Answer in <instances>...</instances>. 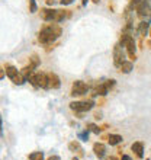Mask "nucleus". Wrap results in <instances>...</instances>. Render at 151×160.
Here are the masks:
<instances>
[{"label":"nucleus","instance_id":"obj_1","mask_svg":"<svg viewBox=\"0 0 151 160\" xmlns=\"http://www.w3.org/2000/svg\"><path fill=\"white\" fill-rule=\"evenodd\" d=\"M60 28H57V26H48V28H45V29L41 31V34H39V41L44 42V44H50V42H52L57 37L60 35Z\"/></svg>","mask_w":151,"mask_h":160},{"label":"nucleus","instance_id":"obj_2","mask_svg":"<svg viewBox=\"0 0 151 160\" xmlns=\"http://www.w3.org/2000/svg\"><path fill=\"white\" fill-rule=\"evenodd\" d=\"M70 108L76 112H86L93 108V102H71Z\"/></svg>","mask_w":151,"mask_h":160},{"label":"nucleus","instance_id":"obj_3","mask_svg":"<svg viewBox=\"0 0 151 160\" xmlns=\"http://www.w3.org/2000/svg\"><path fill=\"white\" fill-rule=\"evenodd\" d=\"M137 12H138L139 16L144 18L145 21L151 18V8H150V4H148L147 2H141V3L137 6Z\"/></svg>","mask_w":151,"mask_h":160},{"label":"nucleus","instance_id":"obj_4","mask_svg":"<svg viewBox=\"0 0 151 160\" xmlns=\"http://www.w3.org/2000/svg\"><path fill=\"white\" fill-rule=\"evenodd\" d=\"M122 44L126 45L128 52L131 54V57H135V41H134V38H132L131 35L125 34L124 37H122Z\"/></svg>","mask_w":151,"mask_h":160},{"label":"nucleus","instance_id":"obj_5","mask_svg":"<svg viewBox=\"0 0 151 160\" xmlns=\"http://www.w3.org/2000/svg\"><path fill=\"white\" fill-rule=\"evenodd\" d=\"M89 90L87 84L84 83V82H76L74 84H73V95L74 96H80V95H86Z\"/></svg>","mask_w":151,"mask_h":160},{"label":"nucleus","instance_id":"obj_6","mask_svg":"<svg viewBox=\"0 0 151 160\" xmlns=\"http://www.w3.org/2000/svg\"><path fill=\"white\" fill-rule=\"evenodd\" d=\"M113 58H115V64L121 67V64L125 61L124 60V52H122L121 47H115V51H113Z\"/></svg>","mask_w":151,"mask_h":160},{"label":"nucleus","instance_id":"obj_7","mask_svg":"<svg viewBox=\"0 0 151 160\" xmlns=\"http://www.w3.org/2000/svg\"><path fill=\"white\" fill-rule=\"evenodd\" d=\"M57 12H58V10H48V9H45V10L42 12V18H44L45 21H55V19H57Z\"/></svg>","mask_w":151,"mask_h":160},{"label":"nucleus","instance_id":"obj_8","mask_svg":"<svg viewBox=\"0 0 151 160\" xmlns=\"http://www.w3.org/2000/svg\"><path fill=\"white\" fill-rule=\"evenodd\" d=\"M48 86L52 89H58L60 88V79L55 74H48Z\"/></svg>","mask_w":151,"mask_h":160},{"label":"nucleus","instance_id":"obj_9","mask_svg":"<svg viewBox=\"0 0 151 160\" xmlns=\"http://www.w3.org/2000/svg\"><path fill=\"white\" fill-rule=\"evenodd\" d=\"M93 148H95V153H96L97 157H100V159H102V157L105 156V150H106V148H105V146H103V144H95V147H93Z\"/></svg>","mask_w":151,"mask_h":160},{"label":"nucleus","instance_id":"obj_10","mask_svg":"<svg viewBox=\"0 0 151 160\" xmlns=\"http://www.w3.org/2000/svg\"><path fill=\"white\" fill-rule=\"evenodd\" d=\"M132 150L138 154V157H143V152H144L143 143H134V144H132Z\"/></svg>","mask_w":151,"mask_h":160},{"label":"nucleus","instance_id":"obj_11","mask_svg":"<svg viewBox=\"0 0 151 160\" xmlns=\"http://www.w3.org/2000/svg\"><path fill=\"white\" fill-rule=\"evenodd\" d=\"M122 141V137L121 135H109V144L110 146H115V144H119Z\"/></svg>","mask_w":151,"mask_h":160},{"label":"nucleus","instance_id":"obj_12","mask_svg":"<svg viewBox=\"0 0 151 160\" xmlns=\"http://www.w3.org/2000/svg\"><path fill=\"white\" fill-rule=\"evenodd\" d=\"M138 32L141 35H145L148 32V22L145 21V22H141L139 23V28H138Z\"/></svg>","mask_w":151,"mask_h":160},{"label":"nucleus","instance_id":"obj_13","mask_svg":"<svg viewBox=\"0 0 151 160\" xmlns=\"http://www.w3.org/2000/svg\"><path fill=\"white\" fill-rule=\"evenodd\" d=\"M121 68L124 73H129L131 70H132V63H131V61H124V63L121 64Z\"/></svg>","mask_w":151,"mask_h":160},{"label":"nucleus","instance_id":"obj_14","mask_svg":"<svg viewBox=\"0 0 151 160\" xmlns=\"http://www.w3.org/2000/svg\"><path fill=\"white\" fill-rule=\"evenodd\" d=\"M6 74H7L10 79H13V77L17 74V70L15 67H7V68H6Z\"/></svg>","mask_w":151,"mask_h":160},{"label":"nucleus","instance_id":"obj_15","mask_svg":"<svg viewBox=\"0 0 151 160\" xmlns=\"http://www.w3.org/2000/svg\"><path fill=\"white\" fill-rule=\"evenodd\" d=\"M108 86H106V84H102V86H99V88H97V95H106V93H108Z\"/></svg>","mask_w":151,"mask_h":160},{"label":"nucleus","instance_id":"obj_16","mask_svg":"<svg viewBox=\"0 0 151 160\" xmlns=\"http://www.w3.org/2000/svg\"><path fill=\"white\" fill-rule=\"evenodd\" d=\"M29 159H31V160H42V159H44V154H42L41 152L32 153V154L29 156Z\"/></svg>","mask_w":151,"mask_h":160},{"label":"nucleus","instance_id":"obj_17","mask_svg":"<svg viewBox=\"0 0 151 160\" xmlns=\"http://www.w3.org/2000/svg\"><path fill=\"white\" fill-rule=\"evenodd\" d=\"M29 4H31V12L32 13L37 12V3H35V0H29Z\"/></svg>","mask_w":151,"mask_h":160},{"label":"nucleus","instance_id":"obj_18","mask_svg":"<svg viewBox=\"0 0 151 160\" xmlns=\"http://www.w3.org/2000/svg\"><path fill=\"white\" fill-rule=\"evenodd\" d=\"M90 130H92L93 132H96V134H99V131H100V130H99V128H97L96 125H93V124H92V125H90Z\"/></svg>","mask_w":151,"mask_h":160},{"label":"nucleus","instance_id":"obj_19","mask_svg":"<svg viewBox=\"0 0 151 160\" xmlns=\"http://www.w3.org/2000/svg\"><path fill=\"white\" fill-rule=\"evenodd\" d=\"M89 137V131H86V132H83V134H80V138H83V140H86Z\"/></svg>","mask_w":151,"mask_h":160},{"label":"nucleus","instance_id":"obj_20","mask_svg":"<svg viewBox=\"0 0 151 160\" xmlns=\"http://www.w3.org/2000/svg\"><path fill=\"white\" fill-rule=\"evenodd\" d=\"M61 3H63V4H71L73 0H61Z\"/></svg>","mask_w":151,"mask_h":160},{"label":"nucleus","instance_id":"obj_21","mask_svg":"<svg viewBox=\"0 0 151 160\" xmlns=\"http://www.w3.org/2000/svg\"><path fill=\"white\" fill-rule=\"evenodd\" d=\"M50 160H61V159H60V157L58 156H52V157H51V159Z\"/></svg>","mask_w":151,"mask_h":160},{"label":"nucleus","instance_id":"obj_22","mask_svg":"<svg viewBox=\"0 0 151 160\" xmlns=\"http://www.w3.org/2000/svg\"><path fill=\"white\" fill-rule=\"evenodd\" d=\"M122 160H131L129 156H122Z\"/></svg>","mask_w":151,"mask_h":160},{"label":"nucleus","instance_id":"obj_23","mask_svg":"<svg viewBox=\"0 0 151 160\" xmlns=\"http://www.w3.org/2000/svg\"><path fill=\"white\" fill-rule=\"evenodd\" d=\"M3 76H4V74H3V72L0 70V79H3Z\"/></svg>","mask_w":151,"mask_h":160},{"label":"nucleus","instance_id":"obj_24","mask_svg":"<svg viewBox=\"0 0 151 160\" xmlns=\"http://www.w3.org/2000/svg\"><path fill=\"white\" fill-rule=\"evenodd\" d=\"M0 134H2V119H0Z\"/></svg>","mask_w":151,"mask_h":160},{"label":"nucleus","instance_id":"obj_25","mask_svg":"<svg viewBox=\"0 0 151 160\" xmlns=\"http://www.w3.org/2000/svg\"><path fill=\"white\" fill-rule=\"evenodd\" d=\"M86 3H87V0H83V4H86Z\"/></svg>","mask_w":151,"mask_h":160},{"label":"nucleus","instance_id":"obj_26","mask_svg":"<svg viewBox=\"0 0 151 160\" xmlns=\"http://www.w3.org/2000/svg\"><path fill=\"white\" fill-rule=\"evenodd\" d=\"M73 160H79V159H76V157H74V159H73Z\"/></svg>","mask_w":151,"mask_h":160}]
</instances>
